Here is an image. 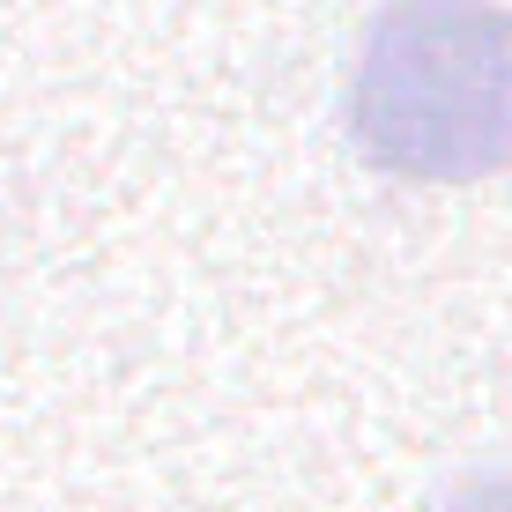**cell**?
<instances>
[{
	"label": "cell",
	"instance_id": "2",
	"mask_svg": "<svg viewBox=\"0 0 512 512\" xmlns=\"http://www.w3.org/2000/svg\"><path fill=\"white\" fill-rule=\"evenodd\" d=\"M438 512H512V468H475L438 498Z\"/></svg>",
	"mask_w": 512,
	"mask_h": 512
},
{
	"label": "cell",
	"instance_id": "1",
	"mask_svg": "<svg viewBox=\"0 0 512 512\" xmlns=\"http://www.w3.org/2000/svg\"><path fill=\"white\" fill-rule=\"evenodd\" d=\"M349 134L394 179L468 186L512 164V15L498 0H394L349 67Z\"/></svg>",
	"mask_w": 512,
	"mask_h": 512
}]
</instances>
